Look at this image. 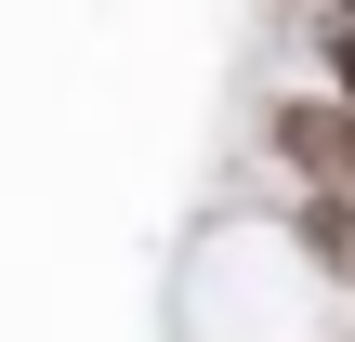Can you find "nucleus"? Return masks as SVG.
Here are the masks:
<instances>
[{"label":"nucleus","instance_id":"f257e3e1","mask_svg":"<svg viewBox=\"0 0 355 342\" xmlns=\"http://www.w3.org/2000/svg\"><path fill=\"white\" fill-rule=\"evenodd\" d=\"M303 224H316V264H343V277H355V198H316Z\"/></svg>","mask_w":355,"mask_h":342},{"label":"nucleus","instance_id":"f03ea898","mask_svg":"<svg viewBox=\"0 0 355 342\" xmlns=\"http://www.w3.org/2000/svg\"><path fill=\"white\" fill-rule=\"evenodd\" d=\"M329 79H343V105H355V26H343V40H329Z\"/></svg>","mask_w":355,"mask_h":342},{"label":"nucleus","instance_id":"7ed1b4c3","mask_svg":"<svg viewBox=\"0 0 355 342\" xmlns=\"http://www.w3.org/2000/svg\"><path fill=\"white\" fill-rule=\"evenodd\" d=\"M343 342H355V330H343Z\"/></svg>","mask_w":355,"mask_h":342}]
</instances>
